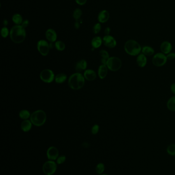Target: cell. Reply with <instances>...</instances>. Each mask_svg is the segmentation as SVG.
I'll list each match as a JSON object with an SVG mask.
<instances>
[{
  "label": "cell",
  "mask_w": 175,
  "mask_h": 175,
  "mask_svg": "<svg viewBox=\"0 0 175 175\" xmlns=\"http://www.w3.org/2000/svg\"><path fill=\"white\" fill-rule=\"evenodd\" d=\"M46 120V114L44 111L37 110L31 115V122L33 125L37 127L43 126Z\"/></svg>",
  "instance_id": "obj_4"
},
{
  "label": "cell",
  "mask_w": 175,
  "mask_h": 175,
  "mask_svg": "<svg viewBox=\"0 0 175 175\" xmlns=\"http://www.w3.org/2000/svg\"><path fill=\"white\" fill-rule=\"evenodd\" d=\"M10 38L15 43L20 44L24 42L26 36L25 28L22 25H15L10 31Z\"/></svg>",
  "instance_id": "obj_1"
},
{
  "label": "cell",
  "mask_w": 175,
  "mask_h": 175,
  "mask_svg": "<svg viewBox=\"0 0 175 175\" xmlns=\"http://www.w3.org/2000/svg\"><path fill=\"white\" fill-rule=\"evenodd\" d=\"M57 169V163L53 160L45 162L43 166V171L46 175H52Z\"/></svg>",
  "instance_id": "obj_6"
},
{
  "label": "cell",
  "mask_w": 175,
  "mask_h": 175,
  "mask_svg": "<svg viewBox=\"0 0 175 175\" xmlns=\"http://www.w3.org/2000/svg\"><path fill=\"white\" fill-rule=\"evenodd\" d=\"M103 43L109 48H114L117 45V42L113 36L110 35H105L103 38Z\"/></svg>",
  "instance_id": "obj_11"
},
{
  "label": "cell",
  "mask_w": 175,
  "mask_h": 175,
  "mask_svg": "<svg viewBox=\"0 0 175 175\" xmlns=\"http://www.w3.org/2000/svg\"><path fill=\"white\" fill-rule=\"evenodd\" d=\"M103 42V40L100 36H96L91 40V46L92 48L97 49L101 46Z\"/></svg>",
  "instance_id": "obj_20"
},
{
  "label": "cell",
  "mask_w": 175,
  "mask_h": 175,
  "mask_svg": "<svg viewBox=\"0 0 175 175\" xmlns=\"http://www.w3.org/2000/svg\"><path fill=\"white\" fill-rule=\"evenodd\" d=\"M105 171V166L103 163H99L96 167V171L99 175H101Z\"/></svg>",
  "instance_id": "obj_29"
},
{
  "label": "cell",
  "mask_w": 175,
  "mask_h": 175,
  "mask_svg": "<svg viewBox=\"0 0 175 175\" xmlns=\"http://www.w3.org/2000/svg\"><path fill=\"white\" fill-rule=\"evenodd\" d=\"M32 122L29 120H24L22 122L21 128L23 132H27L29 131L32 127Z\"/></svg>",
  "instance_id": "obj_19"
},
{
  "label": "cell",
  "mask_w": 175,
  "mask_h": 175,
  "mask_svg": "<svg viewBox=\"0 0 175 175\" xmlns=\"http://www.w3.org/2000/svg\"><path fill=\"white\" fill-rule=\"evenodd\" d=\"M108 72V68L105 65L100 66L98 69V75L101 79H104L107 76Z\"/></svg>",
  "instance_id": "obj_17"
},
{
  "label": "cell",
  "mask_w": 175,
  "mask_h": 175,
  "mask_svg": "<svg viewBox=\"0 0 175 175\" xmlns=\"http://www.w3.org/2000/svg\"><path fill=\"white\" fill-rule=\"evenodd\" d=\"M8 22L7 20H4L3 21V24L4 25V27H6L8 25Z\"/></svg>",
  "instance_id": "obj_41"
},
{
  "label": "cell",
  "mask_w": 175,
  "mask_h": 175,
  "mask_svg": "<svg viewBox=\"0 0 175 175\" xmlns=\"http://www.w3.org/2000/svg\"><path fill=\"white\" fill-rule=\"evenodd\" d=\"M82 14V12L81 9L80 8H76L74 11H73V19L75 20L76 21H79L81 16Z\"/></svg>",
  "instance_id": "obj_26"
},
{
  "label": "cell",
  "mask_w": 175,
  "mask_h": 175,
  "mask_svg": "<svg viewBox=\"0 0 175 175\" xmlns=\"http://www.w3.org/2000/svg\"><path fill=\"white\" fill-rule=\"evenodd\" d=\"M41 80L46 83H50L54 79V75L50 69H45L41 71L40 75Z\"/></svg>",
  "instance_id": "obj_8"
},
{
  "label": "cell",
  "mask_w": 175,
  "mask_h": 175,
  "mask_svg": "<svg viewBox=\"0 0 175 175\" xmlns=\"http://www.w3.org/2000/svg\"><path fill=\"white\" fill-rule=\"evenodd\" d=\"M125 51L131 56H137L140 54L142 48L138 42L134 40H129L124 44Z\"/></svg>",
  "instance_id": "obj_3"
},
{
  "label": "cell",
  "mask_w": 175,
  "mask_h": 175,
  "mask_svg": "<svg viewBox=\"0 0 175 175\" xmlns=\"http://www.w3.org/2000/svg\"><path fill=\"white\" fill-rule=\"evenodd\" d=\"M167 61L166 55L163 53H158L153 56L152 62L156 67H161L166 64Z\"/></svg>",
  "instance_id": "obj_7"
},
{
  "label": "cell",
  "mask_w": 175,
  "mask_h": 175,
  "mask_svg": "<svg viewBox=\"0 0 175 175\" xmlns=\"http://www.w3.org/2000/svg\"><path fill=\"white\" fill-rule=\"evenodd\" d=\"M74 27L76 29H78L80 28V23L79 22V21H76L75 22V23L74 24Z\"/></svg>",
  "instance_id": "obj_39"
},
{
  "label": "cell",
  "mask_w": 175,
  "mask_h": 175,
  "mask_svg": "<svg viewBox=\"0 0 175 175\" xmlns=\"http://www.w3.org/2000/svg\"><path fill=\"white\" fill-rule=\"evenodd\" d=\"M86 61L84 59H82L77 62L76 65V70L78 72H81V71L85 70L87 68Z\"/></svg>",
  "instance_id": "obj_18"
},
{
  "label": "cell",
  "mask_w": 175,
  "mask_h": 175,
  "mask_svg": "<svg viewBox=\"0 0 175 175\" xmlns=\"http://www.w3.org/2000/svg\"><path fill=\"white\" fill-rule=\"evenodd\" d=\"M37 48L38 52L40 53L41 55L43 56H46L48 55L49 51V45L46 40H39L37 44Z\"/></svg>",
  "instance_id": "obj_9"
},
{
  "label": "cell",
  "mask_w": 175,
  "mask_h": 175,
  "mask_svg": "<svg viewBox=\"0 0 175 175\" xmlns=\"http://www.w3.org/2000/svg\"><path fill=\"white\" fill-rule=\"evenodd\" d=\"M1 35H2L3 38H6L8 36V35L10 34V32L7 27H3L1 29Z\"/></svg>",
  "instance_id": "obj_31"
},
{
  "label": "cell",
  "mask_w": 175,
  "mask_h": 175,
  "mask_svg": "<svg viewBox=\"0 0 175 175\" xmlns=\"http://www.w3.org/2000/svg\"><path fill=\"white\" fill-rule=\"evenodd\" d=\"M87 1V0H75L76 3L79 5H81V6L84 5L86 4Z\"/></svg>",
  "instance_id": "obj_36"
},
{
  "label": "cell",
  "mask_w": 175,
  "mask_h": 175,
  "mask_svg": "<svg viewBox=\"0 0 175 175\" xmlns=\"http://www.w3.org/2000/svg\"><path fill=\"white\" fill-rule=\"evenodd\" d=\"M54 47H56L57 50L58 51H63L65 48V44H64V42L61 40H58L55 43Z\"/></svg>",
  "instance_id": "obj_28"
},
{
  "label": "cell",
  "mask_w": 175,
  "mask_h": 175,
  "mask_svg": "<svg viewBox=\"0 0 175 175\" xmlns=\"http://www.w3.org/2000/svg\"><path fill=\"white\" fill-rule=\"evenodd\" d=\"M84 76L85 79L89 81H92L96 78L97 75L96 72L92 70H87L85 71L84 73Z\"/></svg>",
  "instance_id": "obj_16"
},
{
  "label": "cell",
  "mask_w": 175,
  "mask_h": 175,
  "mask_svg": "<svg viewBox=\"0 0 175 175\" xmlns=\"http://www.w3.org/2000/svg\"><path fill=\"white\" fill-rule=\"evenodd\" d=\"M106 66L110 70L117 71L121 67V60L117 57H110L106 63Z\"/></svg>",
  "instance_id": "obj_5"
},
{
  "label": "cell",
  "mask_w": 175,
  "mask_h": 175,
  "mask_svg": "<svg viewBox=\"0 0 175 175\" xmlns=\"http://www.w3.org/2000/svg\"><path fill=\"white\" fill-rule=\"evenodd\" d=\"M101 28L102 26L101 24L100 23H97L93 27V33H94V34H98L100 33V31L101 30Z\"/></svg>",
  "instance_id": "obj_32"
},
{
  "label": "cell",
  "mask_w": 175,
  "mask_h": 175,
  "mask_svg": "<svg viewBox=\"0 0 175 175\" xmlns=\"http://www.w3.org/2000/svg\"><path fill=\"white\" fill-rule=\"evenodd\" d=\"M85 83L84 77L79 72L72 74L68 80V85L73 90H79L83 87Z\"/></svg>",
  "instance_id": "obj_2"
},
{
  "label": "cell",
  "mask_w": 175,
  "mask_h": 175,
  "mask_svg": "<svg viewBox=\"0 0 175 175\" xmlns=\"http://www.w3.org/2000/svg\"><path fill=\"white\" fill-rule=\"evenodd\" d=\"M171 90L172 93L175 95V83H173L171 85Z\"/></svg>",
  "instance_id": "obj_40"
},
{
  "label": "cell",
  "mask_w": 175,
  "mask_h": 175,
  "mask_svg": "<svg viewBox=\"0 0 175 175\" xmlns=\"http://www.w3.org/2000/svg\"><path fill=\"white\" fill-rule=\"evenodd\" d=\"M67 79V76L64 73H59L55 77V81L58 84H62Z\"/></svg>",
  "instance_id": "obj_25"
},
{
  "label": "cell",
  "mask_w": 175,
  "mask_h": 175,
  "mask_svg": "<svg viewBox=\"0 0 175 175\" xmlns=\"http://www.w3.org/2000/svg\"><path fill=\"white\" fill-rule=\"evenodd\" d=\"M160 50L162 53L164 54H168L171 53L172 50V45L168 41H164L160 45Z\"/></svg>",
  "instance_id": "obj_14"
},
{
  "label": "cell",
  "mask_w": 175,
  "mask_h": 175,
  "mask_svg": "<svg viewBox=\"0 0 175 175\" xmlns=\"http://www.w3.org/2000/svg\"><path fill=\"white\" fill-rule=\"evenodd\" d=\"M137 65L141 68L145 67L147 64V58L145 54H140L138 55L136 59Z\"/></svg>",
  "instance_id": "obj_15"
},
{
  "label": "cell",
  "mask_w": 175,
  "mask_h": 175,
  "mask_svg": "<svg viewBox=\"0 0 175 175\" xmlns=\"http://www.w3.org/2000/svg\"><path fill=\"white\" fill-rule=\"evenodd\" d=\"M142 52L145 56H152L155 53V50L150 46H144L142 48Z\"/></svg>",
  "instance_id": "obj_22"
},
{
  "label": "cell",
  "mask_w": 175,
  "mask_h": 175,
  "mask_svg": "<svg viewBox=\"0 0 175 175\" xmlns=\"http://www.w3.org/2000/svg\"><path fill=\"white\" fill-rule=\"evenodd\" d=\"M110 31H111V30H110V27H106V28L105 29V30H104V33L105 34V35H110Z\"/></svg>",
  "instance_id": "obj_38"
},
{
  "label": "cell",
  "mask_w": 175,
  "mask_h": 175,
  "mask_svg": "<svg viewBox=\"0 0 175 175\" xmlns=\"http://www.w3.org/2000/svg\"><path fill=\"white\" fill-rule=\"evenodd\" d=\"M110 17V14L109 12L106 10H103L98 14V20L100 23H105L108 21Z\"/></svg>",
  "instance_id": "obj_12"
},
{
  "label": "cell",
  "mask_w": 175,
  "mask_h": 175,
  "mask_svg": "<svg viewBox=\"0 0 175 175\" xmlns=\"http://www.w3.org/2000/svg\"><path fill=\"white\" fill-rule=\"evenodd\" d=\"M100 55L101 57V61L102 64V65H106V63L108 59H109L110 56H109V54L108 52L106 51L105 50H102L100 51Z\"/></svg>",
  "instance_id": "obj_21"
},
{
  "label": "cell",
  "mask_w": 175,
  "mask_h": 175,
  "mask_svg": "<svg viewBox=\"0 0 175 175\" xmlns=\"http://www.w3.org/2000/svg\"><path fill=\"white\" fill-rule=\"evenodd\" d=\"M45 36H46L47 40L49 41L50 43H54L56 42L57 38V34L56 31L52 29H48L46 30L45 33Z\"/></svg>",
  "instance_id": "obj_13"
},
{
  "label": "cell",
  "mask_w": 175,
  "mask_h": 175,
  "mask_svg": "<svg viewBox=\"0 0 175 175\" xmlns=\"http://www.w3.org/2000/svg\"><path fill=\"white\" fill-rule=\"evenodd\" d=\"M167 107L169 110L175 112V96L168 99L167 103Z\"/></svg>",
  "instance_id": "obj_24"
},
{
  "label": "cell",
  "mask_w": 175,
  "mask_h": 175,
  "mask_svg": "<svg viewBox=\"0 0 175 175\" xmlns=\"http://www.w3.org/2000/svg\"><path fill=\"white\" fill-rule=\"evenodd\" d=\"M19 116L20 118L24 119V120H27L28 118L30 117V114L28 111L26 110H23L20 112Z\"/></svg>",
  "instance_id": "obj_27"
},
{
  "label": "cell",
  "mask_w": 175,
  "mask_h": 175,
  "mask_svg": "<svg viewBox=\"0 0 175 175\" xmlns=\"http://www.w3.org/2000/svg\"><path fill=\"white\" fill-rule=\"evenodd\" d=\"M54 45L53 44V43H50V44H49V48H51V49H52L54 48Z\"/></svg>",
  "instance_id": "obj_42"
},
{
  "label": "cell",
  "mask_w": 175,
  "mask_h": 175,
  "mask_svg": "<svg viewBox=\"0 0 175 175\" xmlns=\"http://www.w3.org/2000/svg\"><path fill=\"white\" fill-rule=\"evenodd\" d=\"M107 175V174H101V175Z\"/></svg>",
  "instance_id": "obj_43"
},
{
  "label": "cell",
  "mask_w": 175,
  "mask_h": 175,
  "mask_svg": "<svg viewBox=\"0 0 175 175\" xmlns=\"http://www.w3.org/2000/svg\"><path fill=\"white\" fill-rule=\"evenodd\" d=\"M166 151L171 156H175V144H171L168 146Z\"/></svg>",
  "instance_id": "obj_30"
},
{
  "label": "cell",
  "mask_w": 175,
  "mask_h": 175,
  "mask_svg": "<svg viewBox=\"0 0 175 175\" xmlns=\"http://www.w3.org/2000/svg\"><path fill=\"white\" fill-rule=\"evenodd\" d=\"M12 20L15 24L17 25H21L23 22V17L21 14H15L13 15L12 17Z\"/></svg>",
  "instance_id": "obj_23"
},
{
  "label": "cell",
  "mask_w": 175,
  "mask_h": 175,
  "mask_svg": "<svg viewBox=\"0 0 175 175\" xmlns=\"http://www.w3.org/2000/svg\"><path fill=\"white\" fill-rule=\"evenodd\" d=\"M29 24V22L28 20H25L23 21V22L22 23V26L24 27V28H26V27L28 26Z\"/></svg>",
  "instance_id": "obj_37"
},
{
  "label": "cell",
  "mask_w": 175,
  "mask_h": 175,
  "mask_svg": "<svg viewBox=\"0 0 175 175\" xmlns=\"http://www.w3.org/2000/svg\"><path fill=\"white\" fill-rule=\"evenodd\" d=\"M66 159V158L65 156H61L58 157V158L57 159V163L58 164H61L65 162Z\"/></svg>",
  "instance_id": "obj_33"
},
{
  "label": "cell",
  "mask_w": 175,
  "mask_h": 175,
  "mask_svg": "<svg viewBox=\"0 0 175 175\" xmlns=\"http://www.w3.org/2000/svg\"><path fill=\"white\" fill-rule=\"evenodd\" d=\"M59 150L55 147H50L47 150V157L49 160H56L59 157Z\"/></svg>",
  "instance_id": "obj_10"
},
{
  "label": "cell",
  "mask_w": 175,
  "mask_h": 175,
  "mask_svg": "<svg viewBox=\"0 0 175 175\" xmlns=\"http://www.w3.org/2000/svg\"><path fill=\"white\" fill-rule=\"evenodd\" d=\"M166 57H167L168 60H169V61L173 60L174 59H175V53H174V52L169 53V54H167Z\"/></svg>",
  "instance_id": "obj_35"
},
{
  "label": "cell",
  "mask_w": 175,
  "mask_h": 175,
  "mask_svg": "<svg viewBox=\"0 0 175 175\" xmlns=\"http://www.w3.org/2000/svg\"><path fill=\"white\" fill-rule=\"evenodd\" d=\"M99 131V126L98 125L95 124L92 127V129H91V133L92 134L96 135L98 133Z\"/></svg>",
  "instance_id": "obj_34"
}]
</instances>
